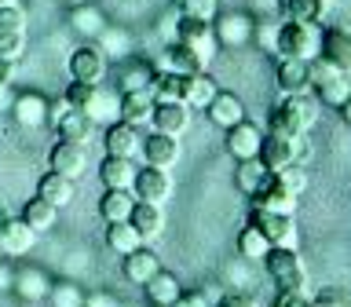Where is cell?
Here are the masks:
<instances>
[{
    "label": "cell",
    "mask_w": 351,
    "mask_h": 307,
    "mask_svg": "<svg viewBox=\"0 0 351 307\" xmlns=\"http://www.w3.org/2000/svg\"><path fill=\"white\" fill-rule=\"evenodd\" d=\"M11 77H15V62L0 59V84H11Z\"/></svg>",
    "instance_id": "f5cc1de1"
},
{
    "label": "cell",
    "mask_w": 351,
    "mask_h": 307,
    "mask_svg": "<svg viewBox=\"0 0 351 307\" xmlns=\"http://www.w3.org/2000/svg\"><path fill=\"white\" fill-rule=\"evenodd\" d=\"M51 304L55 307H84V289L81 285H73V282H59V285H51Z\"/></svg>",
    "instance_id": "b9f144b4"
},
{
    "label": "cell",
    "mask_w": 351,
    "mask_h": 307,
    "mask_svg": "<svg viewBox=\"0 0 351 307\" xmlns=\"http://www.w3.org/2000/svg\"><path fill=\"white\" fill-rule=\"evenodd\" d=\"M11 278H15V274H11L4 263H0V289H11Z\"/></svg>",
    "instance_id": "db71d44e"
},
{
    "label": "cell",
    "mask_w": 351,
    "mask_h": 307,
    "mask_svg": "<svg viewBox=\"0 0 351 307\" xmlns=\"http://www.w3.org/2000/svg\"><path fill=\"white\" fill-rule=\"evenodd\" d=\"M252 223L263 230V238L274 245H293L296 241V223L289 212H267V208H252Z\"/></svg>",
    "instance_id": "4fadbf2b"
},
{
    "label": "cell",
    "mask_w": 351,
    "mask_h": 307,
    "mask_svg": "<svg viewBox=\"0 0 351 307\" xmlns=\"http://www.w3.org/2000/svg\"><path fill=\"white\" fill-rule=\"evenodd\" d=\"M136 172H139L136 158H110L106 154V161L99 164V180H103L106 191H132Z\"/></svg>",
    "instance_id": "e0dca14e"
},
{
    "label": "cell",
    "mask_w": 351,
    "mask_h": 307,
    "mask_svg": "<svg viewBox=\"0 0 351 307\" xmlns=\"http://www.w3.org/2000/svg\"><path fill=\"white\" fill-rule=\"evenodd\" d=\"M51 285H55V282H51L40 267H26V271H19L15 278H11V289H15L22 300H29V304L44 300V296L51 293Z\"/></svg>",
    "instance_id": "484cf974"
},
{
    "label": "cell",
    "mask_w": 351,
    "mask_h": 307,
    "mask_svg": "<svg viewBox=\"0 0 351 307\" xmlns=\"http://www.w3.org/2000/svg\"><path fill=\"white\" fill-rule=\"evenodd\" d=\"M219 307H260V300L252 293H227V300Z\"/></svg>",
    "instance_id": "7dc6e473"
},
{
    "label": "cell",
    "mask_w": 351,
    "mask_h": 307,
    "mask_svg": "<svg viewBox=\"0 0 351 307\" xmlns=\"http://www.w3.org/2000/svg\"><path fill=\"white\" fill-rule=\"evenodd\" d=\"M172 307H208V296L202 289H183L180 300H176Z\"/></svg>",
    "instance_id": "bcb514c9"
},
{
    "label": "cell",
    "mask_w": 351,
    "mask_h": 307,
    "mask_svg": "<svg viewBox=\"0 0 351 307\" xmlns=\"http://www.w3.org/2000/svg\"><path fill=\"white\" fill-rule=\"evenodd\" d=\"M92 117L84 114V110H66V114L55 121V132H59V139H73V143H88L92 139Z\"/></svg>",
    "instance_id": "f1b7e54d"
},
{
    "label": "cell",
    "mask_w": 351,
    "mask_h": 307,
    "mask_svg": "<svg viewBox=\"0 0 351 307\" xmlns=\"http://www.w3.org/2000/svg\"><path fill=\"white\" fill-rule=\"evenodd\" d=\"M172 40L186 44V48H191L197 59H202L205 70H208V62H213V59H216V51H219V40H216L213 22H202V19H180V22H176Z\"/></svg>",
    "instance_id": "5b68a950"
},
{
    "label": "cell",
    "mask_w": 351,
    "mask_h": 307,
    "mask_svg": "<svg viewBox=\"0 0 351 307\" xmlns=\"http://www.w3.org/2000/svg\"><path fill=\"white\" fill-rule=\"evenodd\" d=\"M0 263H4V252H0Z\"/></svg>",
    "instance_id": "91938a15"
},
{
    "label": "cell",
    "mask_w": 351,
    "mask_h": 307,
    "mask_svg": "<svg viewBox=\"0 0 351 307\" xmlns=\"http://www.w3.org/2000/svg\"><path fill=\"white\" fill-rule=\"evenodd\" d=\"M274 307H311V300H307L304 293H278Z\"/></svg>",
    "instance_id": "681fc988"
},
{
    "label": "cell",
    "mask_w": 351,
    "mask_h": 307,
    "mask_svg": "<svg viewBox=\"0 0 351 307\" xmlns=\"http://www.w3.org/2000/svg\"><path fill=\"white\" fill-rule=\"evenodd\" d=\"M84 114L92 117V125H114L117 114H121V95L95 88V95H92V103L84 106Z\"/></svg>",
    "instance_id": "4dcf8cb0"
},
{
    "label": "cell",
    "mask_w": 351,
    "mask_h": 307,
    "mask_svg": "<svg viewBox=\"0 0 351 307\" xmlns=\"http://www.w3.org/2000/svg\"><path fill=\"white\" fill-rule=\"evenodd\" d=\"M70 77L73 81H84V84H103L106 77V55L99 44H84L70 55Z\"/></svg>",
    "instance_id": "9c48e42d"
},
{
    "label": "cell",
    "mask_w": 351,
    "mask_h": 307,
    "mask_svg": "<svg viewBox=\"0 0 351 307\" xmlns=\"http://www.w3.org/2000/svg\"><path fill=\"white\" fill-rule=\"evenodd\" d=\"M315 88V95H318V103L322 106H344V99L351 95V77L348 73H333V77H326V81H318L311 84Z\"/></svg>",
    "instance_id": "1f68e13d"
},
{
    "label": "cell",
    "mask_w": 351,
    "mask_h": 307,
    "mask_svg": "<svg viewBox=\"0 0 351 307\" xmlns=\"http://www.w3.org/2000/svg\"><path fill=\"white\" fill-rule=\"evenodd\" d=\"M304 136H274V132H267L263 136V147H260V161L267 172H282L289 169V164H300L304 161Z\"/></svg>",
    "instance_id": "8992f818"
},
{
    "label": "cell",
    "mask_w": 351,
    "mask_h": 307,
    "mask_svg": "<svg viewBox=\"0 0 351 307\" xmlns=\"http://www.w3.org/2000/svg\"><path fill=\"white\" fill-rule=\"evenodd\" d=\"M307 186V172L300 164H289V169L282 172H267L263 175V183L256 186V194H252V208H267V212H296V201H300Z\"/></svg>",
    "instance_id": "6da1fadb"
},
{
    "label": "cell",
    "mask_w": 351,
    "mask_h": 307,
    "mask_svg": "<svg viewBox=\"0 0 351 307\" xmlns=\"http://www.w3.org/2000/svg\"><path fill=\"white\" fill-rule=\"evenodd\" d=\"M70 26H73L77 33L99 37V33L106 29V19H103V11L92 8V4H77V8H73V15H70Z\"/></svg>",
    "instance_id": "74e56055"
},
{
    "label": "cell",
    "mask_w": 351,
    "mask_h": 307,
    "mask_svg": "<svg viewBox=\"0 0 351 307\" xmlns=\"http://www.w3.org/2000/svg\"><path fill=\"white\" fill-rule=\"evenodd\" d=\"M11 114H15L22 128H40V125H48V99L37 92H26L11 103Z\"/></svg>",
    "instance_id": "d4e9b609"
},
{
    "label": "cell",
    "mask_w": 351,
    "mask_h": 307,
    "mask_svg": "<svg viewBox=\"0 0 351 307\" xmlns=\"http://www.w3.org/2000/svg\"><path fill=\"white\" fill-rule=\"evenodd\" d=\"M143 289H147V300L154 307H172L176 300H180V293H183L180 282H176V274H169V271H158Z\"/></svg>",
    "instance_id": "f546056e"
},
{
    "label": "cell",
    "mask_w": 351,
    "mask_h": 307,
    "mask_svg": "<svg viewBox=\"0 0 351 307\" xmlns=\"http://www.w3.org/2000/svg\"><path fill=\"white\" fill-rule=\"evenodd\" d=\"M132 194L139 201H154V205H165L172 194V180L165 169H154V164H143L136 172V183H132Z\"/></svg>",
    "instance_id": "8fae6325"
},
{
    "label": "cell",
    "mask_w": 351,
    "mask_h": 307,
    "mask_svg": "<svg viewBox=\"0 0 351 307\" xmlns=\"http://www.w3.org/2000/svg\"><path fill=\"white\" fill-rule=\"evenodd\" d=\"M219 92L216 88V81L208 77L205 70L202 73H183V88H180V99L191 110H205L208 103H213V95Z\"/></svg>",
    "instance_id": "7402d4cb"
},
{
    "label": "cell",
    "mask_w": 351,
    "mask_h": 307,
    "mask_svg": "<svg viewBox=\"0 0 351 307\" xmlns=\"http://www.w3.org/2000/svg\"><path fill=\"white\" fill-rule=\"evenodd\" d=\"M95 88L99 84H84V81H70V88L62 92V99L70 103L73 110H84L88 103H92V95H95Z\"/></svg>",
    "instance_id": "ee69618b"
},
{
    "label": "cell",
    "mask_w": 351,
    "mask_h": 307,
    "mask_svg": "<svg viewBox=\"0 0 351 307\" xmlns=\"http://www.w3.org/2000/svg\"><path fill=\"white\" fill-rule=\"evenodd\" d=\"M238 252L245 260H263L271 252V241L263 238V230L256 223H249V227H241V234H238Z\"/></svg>",
    "instance_id": "8d00e7d4"
},
{
    "label": "cell",
    "mask_w": 351,
    "mask_h": 307,
    "mask_svg": "<svg viewBox=\"0 0 351 307\" xmlns=\"http://www.w3.org/2000/svg\"><path fill=\"white\" fill-rule=\"evenodd\" d=\"M263 267H267L271 282L278 285V293H304L307 289V271H304L300 256L293 252V245H274L263 256Z\"/></svg>",
    "instance_id": "277c9868"
},
{
    "label": "cell",
    "mask_w": 351,
    "mask_h": 307,
    "mask_svg": "<svg viewBox=\"0 0 351 307\" xmlns=\"http://www.w3.org/2000/svg\"><path fill=\"white\" fill-rule=\"evenodd\" d=\"M263 175H267V169H263L260 158L252 161H238V172H234V183L241 194H256V186L263 183Z\"/></svg>",
    "instance_id": "ab89813d"
},
{
    "label": "cell",
    "mask_w": 351,
    "mask_h": 307,
    "mask_svg": "<svg viewBox=\"0 0 351 307\" xmlns=\"http://www.w3.org/2000/svg\"><path fill=\"white\" fill-rule=\"evenodd\" d=\"M48 164H51V172H59V175H70V180H77L84 169H88V150H84V143H73V139H59L51 147L48 154Z\"/></svg>",
    "instance_id": "7c38bea8"
},
{
    "label": "cell",
    "mask_w": 351,
    "mask_h": 307,
    "mask_svg": "<svg viewBox=\"0 0 351 307\" xmlns=\"http://www.w3.org/2000/svg\"><path fill=\"white\" fill-rule=\"evenodd\" d=\"M219 4L216 0H176V15L180 19H202V22H213L216 19Z\"/></svg>",
    "instance_id": "60d3db41"
},
{
    "label": "cell",
    "mask_w": 351,
    "mask_h": 307,
    "mask_svg": "<svg viewBox=\"0 0 351 307\" xmlns=\"http://www.w3.org/2000/svg\"><path fill=\"white\" fill-rule=\"evenodd\" d=\"M340 117H344V125L351 128V95L344 99V106H340Z\"/></svg>",
    "instance_id": "11a10c76"
},
{
    "label": "cell",
    "mask_w": 351,
    "mask_h": 307,
    "mask_svg": "<svg viewBox=\"0 0 351 307\" xmlns=\"http://www.w3.org/2000/svg\"><path fill=\"white\" fill-rule=\"evenodd\" d=\"M15 29H26V11H22V4L0 8V33H15Z\"/></svg>",
    "instance_id": "f6af8a7d"
},
{
    "label": "cell",
    "mask_w": 351,
    "mask_h": 307,
    "mask_svg": "<svg viewBox=\"0 0 351 307\" xmlns=\"http://www.w3.org/2000/svg\"><path fill=\"white\" fill-rule=\"evenodd\" d=\"M161 271V260H158V252H150V249H132L125 252V263H121V274L132 282V285H147L154 274Z\"/></svg>",
    "instance_id": "ac0fdd59"
},
{
    "label": "cell",
    "mask_w": 351,
    "mask_h": 307,
    "mask_svg": "<svg viewBox=\"0 0 351 307\" xmlns=\"http://www.w3.org/2000/svg\"><path fill=\"white\" fill-rule=\"evenodd\" d=\"M315 99H307V92L300 95H285L278 106L271 110V121H267V132L274 136H304V128H311L315 121Z\"/></svg>",
    "instance_id": "3957f363"
},
{
    "label": "cell",
    "mask_w": 351,
    "mask_h": 307,
    "mask_svg": "<svg viewBox=\"0 0 351 307\" xmlns=\"http://www.w3.org/2000/svg\"><path fill=\"white\" fill-rule=\"evenodd\" d=\"M143 164H154V169H165L169 172L176 161H180V136H169V132H150L143 139V150H139Z\"/></svg>",
    "instance_id": "30bf717a"
},
{
    "label": "cell",
    "mask_w": 351,
    "mask_h": 307,
    "mask_svg": "<svg viewBox=\"0 0 351 307\" xmlns=\"http://www.w3.org/2000/svg\"><path fill=\"white\" fill-rule=\"evenodd\" d=\"M132 205H136V194H132V191H106L103 201H99V216H103L106 223H114V219H128Z\"/></svg>",
    "instance_id": "e575fe53"
},
{
    "label": "cell",
    "mask_w": 351,
    "mask_h": 307,
    "mask_svg": "<svg viewBox=\"0 0 351 307\" xmlns=\"http://www.w3.org/2000/svg\"><path fill=\"white\" fill-rule=\"evenodd\" d=\"M311 307H351V304H348V296H344V293H333V289H329V293L318 296Z\"/></svg>",
    "instance_id": "c3c4849f"
},
{
    "label": "cell",
    "mask_w": 351,
    "mask_h": 307,
    "mask_svg": "<svg viewBox=\"0 0 351 307\" xmlns=\"http://www.w3.org/2000/svg\"><path fill=\"white\" fill-rule=\"evenodd\" d=\"M143 245V238L136 234V227L128 223V219H114V223H106V249L110 252H132V249H139Z\"/></svg>",
    "instance_id": "d6a6232c"
},
{
    "label": "cell",
    "mask_w": 351,
    "mask_h": 307,
    "mask_svg": "<svg viewBox=\"0 0 351 307\" xmlns=\"http://www.w3.org/2000/svg\"><path fill=\"white\" fill-rule=\"evenodd\" d=\"M33 241H37V234L22 216H8V212L0 216V252L4 256H26Z\"/></svg>",
    "instance_id": "ba28073f"
},
{
    "label": "cell",
    "mask_w": 351,
    "mask_h": 307,
    "mask_svg": "<svg viewBox=\"0 0 351 307\" xmlns=\"http://www.w3.org/2000/svg\"><path fill=\"white\" fill-rule=\"evenodd\" d=\"M99 37L106 40V51H110V55H121V51H125L121 44H128V40H125V33H110V29H103Z\"/></svg>",
    "instance_id": "f907efd6"
},
{
    "label": "cell",
    "mask_w": 351,
    "mask_h": 307,
    "mask_svg": "<svg viewBox=\"0 0 351 307\" xmlns=\"http://www.w3.org/2000/svg\"><path fill=\"white\" fill-rule=\"evenodd\" d=\"M70 4H73V8H77V4H88V0H70Z\"/></svg>",
    "instance_id": "680465c9"
},
{
    "label": "cell",
    "mask_w": 351,
    "mask_h": 307,
    "mask_svg": "<svg viewBox=\"0 0 351 307\" xmlns=\"http://www.w3.org/2000/svg\"><path fill=\"white\" fill-rule=\"evenodd\" d=\"M213 29H216V40L223 44V48H241V44L252 40V19L245 11H230V15H219L213 19Z\"/></svg>",
    "instance_id": "9a60e30c"
},
{
    "label": "cell",
    "mask_w": 351,
    "mask_h": 307,
    "mask_svg": "<svg viewBox=\"0 0 351 307\" xmlns=\"http://www.w3.org/2000/svg\"><path fill=\"white\" fill-rule=\"evenodd\" d=\"M322 59L351 77V29H322Z\"/></svg>",
    "instance_id": "ffe728a7"
},
{
    "label": "cell",
    "mask_w": 351,
    "mask_h": 307,
    "mask_svg": "<svg viewBox=\"0 0 351 307\" xmlns=\"http://www.w3.org/2000/svg\"><path fill=\"white\" fill-rule=\"evenodd\" d=\"M150 114H154V95L150 88H136V92H121V121L128 125H150Z\"/></svg>",
    "instance_id": "603a6c76"
},
{
    "label": "cell",
    "mask_w": 351,
    "mask_h": 307,
    "mask_svg": "<svg viewBox=\"0 0 351 307\" xmlns=\"http://www.w3.org/2000/svg\"><path fill=\"white\" fill-rule=\"evenodd\" d=\"M154 77H158V70L147 62V59H125L117 66V84L121 92H136V88H150Z\"/></svg>",
    "instance_id": "83f0119b"
},
{
    "label": "cell",
    "mask_w": 351,
    "mask_h": 307,
    "mask_svg": "<svg viewBox=\"0 0 351 307\" xmlns=\"http://www.w3.org/2000/svg\"><path fill=\"white\" fill-rule=\"evenodd\" d=\"M180 88H183V73L165 70V73L154 77L150 95H154V103H176V99H180Z\"/></svg>",
    "instance_id": "f35d334b"
},
{
    "label": "cell",
    "mask_w": 351,
    "mask_h": 307,
    "mask_svg": "<svg viewBox=\"0 0 351 307\" xmlns=\"http://www.w3.org/2000/svg\"><path fill=\"white\" fill-rule=\"evenodd\" d=\"M282 19H300V22H322L326 0H278Z\"/></svg>",
    "instance_id": "d590c367"
},
{
    "label": "cell",
    "mask_w": 351,
    "mask_h": 307,
    "mask_svg": "<svg viewBox=\"0 0 351 307\" xmlns=\"http://www.w3.org/2000/svg\"><path fill=\"white\" fill-rule=\"evenodd\" d=\"M22 51H26V29H15V33H0V59L8 62H19Z\"/></svg>",
    "instance_id": "7bdbcfd3"
},
{
    "label": "cell",
    "mask_w": 351,
    "mask_h": 307,
    "mask_svg": "<svg viewBox=\"0 0 351 307\" xmlns=\"http://www.w3.org/2000/svg\"><path fill=\"white\" fill-rule=\"evenodd\" d=\"M150 128L169 132V136H183V132L191 128V106H186L183 99H176V103H154Z\"/></svg>",
    "instance_id": "2e32d148"
},
{
    "label": "cell",
    "mask_w": 351,
    "mask_h": 307,
    "mask_svg": "<svg viewBox=\"0 0 351 307\" xmlns=\"http://www.w3.org/2000/svg\"><path fill=\"white\" fill-rule=\"evenodd\" d=\"M103 147H106L110 158H139L143 136H139L136 125H128V121H114V125H106Z\"/></svg>",
    "instance_id": "5bb4252c"
},
{
    "label": "cell",
    "mask_w": 351,
    "mask_h": 307,
    "mask_svg": "<svg viewBox=\"0 0 351 307\" xmlns=\"http://www.w3.org/2000/svg\"><path fill=\"white\" fill-rule=\"evenodd\" d=\"M274 51L282 59H304L311 62L322 55V26L318 22H300V19H285L274 37Z\"/></svg>",
    "instance_id": "7a4b0ae2"
},
{
    "label": "cell",
    "mask_w": 351,
    "mask_h": 307,
    "mask_svg": "<svg viewBox=\"0 0 351 307\" xmlns=\"http://www.w3.org/2000/svg\"><path fill=\"white\" fill-rule=\"evenodd\" d=\"M128 223L136 227V234H139L143 241H154V238H158L161 230H165V212H161V205H154V201H139V197H136Z\"/></svg>",
    "instance_id": "44dd1931"
},
{
    "label": "cell",
    "mask_w": 351,
    "mask_h": 307,
    "mask_svg": "<svg viewBox=\"0 0 351 307\" xmlns=\"http://www.w3.org/2000/svg\"><path fill=\"white\" fill-rule=\"evenodd\" d=\"M117 307H121V304H117Z\"/></svg>",
    "instance_id": "94428289"
},
{
    "label": "cell",
    "mask_w": 351,
    "mask_h": 307,
    "mask_svg": "<svg viewBox=\"0 0 351 307\" xmlns=\"http://www.w3.org/2000/svg\"><path fill=\"white\" fill-rule=\"evenodd\" d=\"M8 88H11V84H0V110L8 106Z\"/></svg>",
    "instance_id": "9f6ffc18"
},
{
    "label": "cell",
    "mask_w": 351,
    "mask_h": 307,
    "mask_svg": "<svg viewBox=\"0 0 351 307\" xmlns=\"http://www.w3.org/2000/svg\"><path fill=\"white\" fill-rule=\"evenodd\" d=\"M205 114L208 121H213L216 128H230V125H238V121H245V103L234 95V92H216L213 95V103L205 106Z\"/></svg>",
    "instance_id": "d6986e66"
},
{
    "label": "cell",
    "mask_w": 351,
    "mask_h": 307,
    "mask_svg": "<svg viewBox=\"0 0 351 307\" xmlns=\"http://www.w3.org/2000/svg\"><path fill=\"white\" fill-rule=\"evenodd\" d=\"M84 307H117V300L106 293H95V296H84Z\"/></svg>",
    "instance_id": "816d5d0a"
},
{
    "label": "cell",
    "mask_w": 351,
    "mask_h": 307,
    "mask_svg": "<svg viewBox=\"0 0 351 307\" xmlns=\"http://www.w3.org/2000/svg\"><path fill=\"white\" fill-rule=\"evenodd\" d=\"M55 216H59V208L48 205L44 197H29L26 205H22V219L33 227V234H44V230L55 227Z\"/></svg>",
    "instance_id": "836d02e7"
},
{
    "label": "cell",
    "mask_w": 351,
    "mask_h": 307,
    "mask_svg": "<svg viewBox=\"0 0 351 307\" xmlns=\"http://www.w3.org/2000/svg\"><path fill=\"white\" fill-rule=\"evenodd\" d=\"M278 92L282 95H300L311 88V70H307V62L304 59H282L278 62Z\"/></svg>",
    "instance_id": "cb8c5ba5"
},
{
    "label": "cell",
    "mask_w": 351,
    "mask_h": 307,
    "mask_svg": "<svg viewBox=\"0 0 351 307\" xmlns=\"http://www.w3.org/2000/svg\"><path fill=\"white\" fill-rule=\"evenodd\" d=\"M73 180L70 175H59V172H44L40 175V183H37V197H44L48 205H55V208H66L73 201Z\"/></svg>",
    "instance_id": "4316f807"
},
{
    "label": "cell",
    "mask_w": 351,
    "mask_h": 307,
    "mask_svg": "<svg viewBox=\"0 0 351 307\" xmlns=\"http://www.w3.org/2000/svg\"><path fill=\"white\" fill-rule=\"evenodd\" d=\"M15 4H22V0H0V8H15Z\"/></svg>",
    "instance_id": "6f0895ef"
},
{
    "label": "cell",
    "mask_w": 351,
    "mask_h": 307,
    "mask_svg": "<svg viewBox=\"0 0 351 307\" xmlns=\"http://www.w3.org/2000/svg\"><path fill=\"white\" fill-rule=\"evenodd\" d=\"M227 154L234 161H252L260 158V147H263V128L252 125V121H238V125L227 128V139H223Z\"/></svg>",
    "instance_id": "52a82bcc"
}]
</instances>
